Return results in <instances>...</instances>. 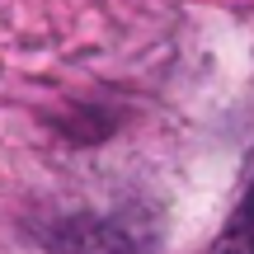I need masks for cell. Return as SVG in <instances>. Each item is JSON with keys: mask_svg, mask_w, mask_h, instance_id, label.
Returning <instances> with one entry per match:
<instances>
[{"mask_svg": "<svg viewBox=\"0 0 254 254\" xmlns=\"http://www.w3.org/2000/svg\"><path fill=\"white\" fill-rule=\"evenodd\" d=\"M212 254H254V184L245 189L240 207L231 212V221H226V231L217 236Z\"/></svg>", "mask_w": 254, "mask_h": 254, "instance_id": "1", "label": "cell"}]
</instances>
